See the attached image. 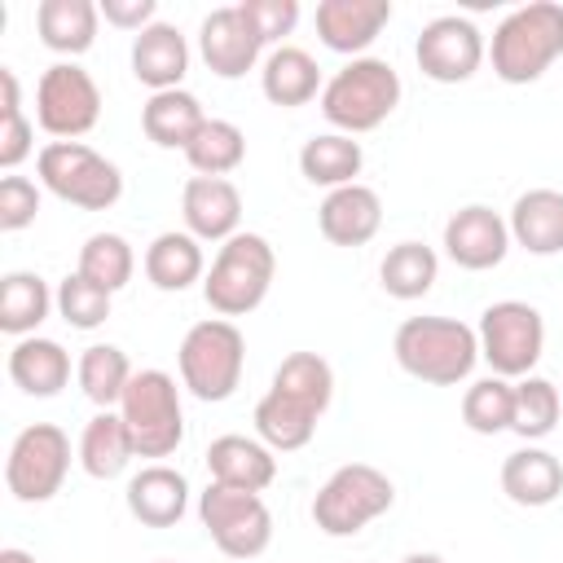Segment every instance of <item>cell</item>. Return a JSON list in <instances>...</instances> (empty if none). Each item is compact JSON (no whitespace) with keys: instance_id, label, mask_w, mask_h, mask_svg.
Instances as JSON below:
<instances>
[{"instance_id":"cell-36","label":"cell","mask_w":563,"mask_h":563,"mask_svg":"<svg viewBox=\"0 0 563 563\" xmlns=\"http://www.w3.org/2000/svg\"><path fill=\"white\" fill-rule=\"evenodd\" d=\"M185 158H189V167H194L198 176H229V172H238L242 158H246V136H242V128L229 123V119H207L202 132L189 141Z\"/></svg>"},{"instance_id":"cell-44","label":"cell","mask_w":563,"mask_h":563,"mask_svg":"<svg viewBox=\"0 0 563 563\" xmlns=\"http://www.w3.org/2000/svg\"><path fill=\"white\" fill-rule=\"evenodd\" d=\"M0 563H35V554H26V550H18V545H4V550H0Z\"/></svg>"},{"instance_id":"cell-15","label":"cell","mask_w":563,"mask_h":563,"mask_svg":"<svg viewBox=\"0 0 563 563\" xmlns=\"http://www.w3.org/2000/svg\"><path fill=\"white\" fill-rule=\"evenodd\" d=\"M510 251V224L484 207V202H471V207H457L449 220H444V255L466 268V273H488L506 260Z\"/></svg>"},{"instance_id":"cell-37","label":"cell","mask_w":563,"mask_h":563,"mask_svg":"<svg viewBox=\"0 0 563 563\" xmlns=\"http://www.w3.org/2000/svg\"><path fill=\"white\" fill-rule=\"evenodd\" d=\"M559 413H563V400H559V387L541 374H528L515 383V422L510 431L519 440H545L554 427H559Z\"/></svg>"},{"instance_id":"cell-5","label":"cell","mask_w":563,"mask_h":563,"mask_svg":"<svg viewBox=\"0 0 563 563\" xmlns=\"http://www.w3.org/2000/svg\"><path fill=\"white\" fill-rule=\"evenodd\" d=\"M273 273H277V255H273L268 238L264 233H233L229 242H220L216 264L202 277V299L224 321L246 317L268 299Z\"/></svg>"},{"instance_id":"cell-1","label":"cell","mask_w":563,"mask_h":563,"mask_svg":"<svg viewBox=\"0 0 563 563\" xmlns=\"http://www.w3.org/2000/svg\"><path fill=\"white\" fill-rule=\"evenodd\" d=\"M334 400V369L317 352H290L277 369L268 391L255 405V435L273 453H295L317 435L321 413Z\"/></svg>"},{"instance_id":"cell-14","label":"cell","mask_w":563,"mask_h":563,"mask_svg":"<svg viewBox=\"0 0 563 563\" xmlns=\"http://www.w3.org/2000/svg\"><path fill=\"white\" fill-rule=\"evenodd\" d=\"M413 62L435 84H466L484 62V35L471 18H431L413 44Z\"/></svg>"},{"instance_id":"cell-31","label":"cell","mask_w":563,"mask_h":563,"mask_svg":"<svg viewBox=\"0 0 563 563\" xmlns=\"http://www.w3.org/2000/svg\"><path fill=\"white\" fill-rule=\"evenodd\" d=\"M202 268H207L202 242L185 229H167L145 246V277H150V286H158L167 295L189 290L194 282H202Z\"/></svg>"},{"instance_id":"cell-7","label":"cell","mask_w":563,"mask_h":563,"mask_svg":"<svg viewBox=\"0 0 563 563\" xmlns=\"http://www.w3.org/2000/svg\"><path fill=\"white\" fill-rule=\"evenodd\" d=\"M176 365H180V383L189 387V396H198L207 405H220L242 383L246 339H242V330L233 321L207 317V321H198V325L185 330L180 352H176Z\"/></svg>"},{"instance_id":"cell-3","label":"cell","mask_w":563,"mask_h":563,"mask_svg":"<svg viewBox=\"0 0 563 563\" xmlns=\"http://www.w3.org/2000/svg\"><path fill=\"white\" fill-rule=\"evenodd\" d=\"M488 57L501 84H537L563 57V4L532 0L510 9L493 31Z\"/></svg>"},{"instance_id":"cell-23","label":"cell","mask_w":563,"mask_h":563,"mask_svg":"<svg viewBox=\"0 0 563 563\" xmlns=\"http://www.w3.org/2000/svg\"><path fill=\"white\" fill-rule=\"evenodd\" d=\"M501 493L515 506L541 510L563 493V462L550 449L523 444V449L506 453V462H501Z\"/></svg>"},{"instance_id":"cell-25","label":"cell","mask_w":563,"mask_h":563,"mask_svg":"<svg viewBox=\"0 0 563 563\" xmlns=\"http://www.w3.org/2000/svg\"><path fill=\"white\" fill-rule=\"evenodd\" d=\"M510 242L528 255H559L563 251V194L559 189H528L510 207Z\"/></svg>"},{"instance_id":"cell-12","label":"cell","mask_w":563,"mask_h":563,"mask_svg":"<svg viewBox=\"0 0 563 563\" xmlns=\"http://www.w3.org/2000/svg\"><path fill=\"white\" fill-rule=\"evenodd\" d=\"M66 471H70V435L57 422H31L9 444L4 484L26 506L57 497L66 484Z\"/></svg>"},{"instance_id":"cell-20","label":"cell","mask_w":563,"mask_h":563,"mask_svg":"<svg viewBox=\"0 0 563 563\" xmlns=\"http://www.w3.org/2000/svg\"><path fill=\"white\" fill-rule=\"evenodd\" d=\"M128 515L145 528H172L185 519L189 510V479L167 466V462H150L128 479Z\"/></svg>"},{"instance_id":"cell-16","label":"cell","mask_w":563,"mask_h":563,"mask_svg":"<svg viewBox=\"0 0 563 563\" xmlns=\"http://www.w3.org/2000/svg\"><path fill=\"white\" fill-rule=\"evenodd\" d=\"M198 53H202V62H207L211 75L242 79L246 70H255V62L264 53V40L246 22L242 4H224V9H211L202 18V26H198Z\"/></svg>"},{"instance_id":"cell-42","label":"cell","mask_w":563,"mask_h":563,"mask_svg":"<svg viewBox=\"0 0 563 563\" xmlns=\"http://www.w3.org/2000/svg\"><path fill=\"white\" fill-rule=\"evenodd\" d=\"M242 13H246V22L255 26V35H260L264 44H273V40H282V35L295 31V22H299V0H242Z\"/></svg>"},{"instance_id":"cell-32","label":"cell","mask_w":563,"mask_h":563,"mask_svg":"<svg viewBox=\"0 0 563 563\" xmlns=\"http://www.w3.org/2000/svg\"><path fill=\"white\" fill-rule=\"evenodd\" d=\"M57 303V295L48 290V282L40 273H4L0 282V330L13 339H26L40 330V321L48 317V308Z\"/></svg>"},{"instance_id":"cell-45","label":"cell","mask_w":563,"mask_h":563,"mask_svg":"<svg viewBox=\"0 0 563 563\" xmlns=\"http://www.w3.org/2000/svg\"><path fill=\"white\" fill-rule=\"evenodd\" d=\"M400 563H444L440 554H431V550H418V554H405Z\"/></svg>"},{"instance_id":"cell-35","label":"cell","mask_w":563,"mask_h":563,"mask_svg":"<svg viewBox=\"0 0 563 563\" xmlns=\"http://www.w3.org/2000/svg\"><path fill=\"white\" fill-rule=\"evenodd\" d=\"M462 422L475 431V435H501L510 431L515 422V383L510 378H475L466 391H462Z\"/></svg>"},{"instance_id":"cell-43","label":"cell","mask_w":563,"mask_h":563,"mask_svg":"<svg viewBox=\"0 0 563 563\" xmlns=\"http://www.w3.org/2000/svg\"><path fill=\"white\" fill-rule=\"evenodd\" d=\"M154 13H158V4L154 0H106L101 4V18L110 22V26H119V31H145V26H154Z\"/></svg>"},{"instance_id":"cell-34","label":"cell","mask_w":563,"mask_h":563,"mask_svg":"<svg viewBox=\"0 0 563 563\" xmlns=\"http://www.w3.org/2000/svg\"><path fill=\"white\" fill-rule=\"evenodd\" d=\"M435 277H440V255L431 251V246H422V242H396L387 255H383V264H378V282H383V290L391 295V299H422L431 286H435Z\"/></svg>"},{"instance_id":"cell-17","label":"cell","mask_w":563,"mask_h":563,"mask_svg":"<svg viewBox=\"0 0 563 563\" xmlns=\"http://www.w3.org/2000/svg\"><path fill=\"white\" fill-rule=\"evenodd\" d=\"M180 216L185 233H194L198 242H229L233 233H242V194L229 176H189L180 189Z\"/></svg>"},{"instance_id":"cell-2","label":"cell","mask_w":563,"mask_h":563,"mask_svg":"<svg viewBox=\"0 0 563 563\" xmlns=\"http://www.w3.org/2000/svg\"><path fill=\"white\" fill-rule=\"evenodd\" d=\"M396 365L431 387H457L479 361V334L453 317H409L391 339Z\"/></svg>"},{"instance_id":"cell-9","label":"cell","mask_w":563,"mask_h":563,"mask_svg":"<svg viewBox=\"0 0 563 563\" xmlns=\"http://www.w3.org/2000/svg\"><path fill=\"white\" fill-rule=\"evenodd\" d=\"M119 413L132 431L136 457H172L185 440V409H180V387L167 369H136Z\"/></svg>"},{"instance_id":"cell-30","label":"cell","mask_w":563,"mask_h":563,"mask_svg":"<svg viewBox=\"0 0 563 563\" xmlns=\"http://www.w3.org/2000/svg\"><path fill=\"white\" fill-rule=\"evenodd\" d=\"M365 167V150L356 136L347 132H321V136H308L303 150H299V172L308 185H321V189H343V185H356Z\"/></svg>"},{"instance_id":"cell-22","label":"cell","mask_w":563,"mask_h":563,"mask_svg":"<svg viewBox=\"0 0 563 563\" xmlns=\"http://www.w3.org/2000/svg\"><path fill=\"white\" fill-rule=\"evenodd\" d=\"M185 70H189V44L172 22H154L141 35H132L136 84H145L150 92H167V88H180Z\"/></svg>"},{"instance_id":"cell-26","label":"cell","mask_w":563,"mask_h":563,"mask_svg":"<svg viewBox=\"0 0 563 563\" xmlns=\"http://www.w3.org/2000/svg\"><path fill=\"white\" fill-rule=\"evenodd\" d=\"M207 114L202 101L185 88H167V92H150V101L141 106V128L158 150H189V141L202 132Z\"/></svg>"},{"instance_id":"cell-38","label":"cell","mask_w":563,"mask_h":563,"mask_svg":"<svg viewBox=\"0 0 563 563\" xmlns=\"http://www.w3.org/2000/svg\"><path fill=\"white\" fill-rule=\"evenodd\" d=\"M75 273H84L88 282H97L101 290H123L128 282H132V273H136V255H132V246H128V238L123 233H92L84 246H79V268Z\"/></svg>"},{"instance_id":"cell-4","label":"cell","mask_w":563,"mask_h":563,"mask_svg":"<svg viewBox=\"0 0 563 563\" xmlns=\"http://www.w3.org/2000/svg\"><path fill=\"white\" fill-rule=\"evenodd\" d=\"M400 75L383 57H352L343 70H334L321 88V114L334 123V132L361 136L374 132L391 110L400 106Z\"/></svg>"},{"instance_id":"cell-33","label":"cell","mask_w":563,"mask_h":563,"mask_svg":"<svg viewBox=\"0 0 563 563\" xmlns=\"http://www.w3.org/2000/svg\"><path fill=\"white\" fill-rule=\"evenodd\" d=\"M132 374H136V369H132L128 352L114 347V343H92V347H84L79 361H75V378H79L84 396H88L97 409H114V405L123 400Z\"/></svg>"},{"instance_id":"cell-40","label":"cell","mask_w":563,"mask_h":563,"mask_svg":"<svg viewBox=\"0 0 563 563\" xmlns=\"http://www.w3.org/2000/svg\"><path fill=\"white\" fill-rule=\"evenodd\" d=\"M110 303H114V295L101 290L97 282H88L84 273H66L62 286H57V312H62V321L70 330H97V325H106Z\"/></svg>"},{"instance_id":"cell-27","label":"cell","mask_w":563,"mask_h":563,"mask_svg":"<svg viewBox=\"0 0 563 563\" xmlns=\"http://www.w3.org/2000/svg\"><path fill=\"white\" fill-rule=\"evenodd\" d=\"M97 22H101V4H92V0H40V9H35L40 44L62 57L88 53L97 40Z\"/></svg>"},{"instance_id":"cell-8","label":"cell","mask_w":563,"mask_h":563,"mask_svg":"<svg viewBox=\"0 0 563 563\" xmlns=\"http://www.w3.org/2000/svg\"><path fill=\"white\" fill-rule=\"evenodd\" d=\"M396 501V484L369 466V462H347L339 466L312 497V523L325 537H356L365 523L387 515Z\"/></svg>"},{"instance_id":"cell-19","label":"cell","mask_w":563,"mask_h":563,"mask_svg":"<svg viewBox=\"0 0 563 563\" xmlns=\"http://www.w3.org/2000/svg\"><path fill=\"white\" fill-rule=\"evenodd\" d=\"M317 229L330 246H365L383 229V198L361 180L330 189L317 207Z\"/></svg>"},{"instance_id":"cell-18","label":"cell","mask_w":563,"mask_h":563,"mask_svg":"<svg viewBox=\"0 0 563 563\" xmlns=\"http://www.w3.org/2000/svg\"><path fill=\"white\" fill-rule=\"evenodd\" d=\"M391 22V0H321L317 4V35L330 53L365 57L378 31Z\"/></svg>"},{"instance_id":"cell-39","label":"cell","mask_w":563,"mask_h":563,"mask_svg":"<svg viewBox=\"0 0 563 563\" xmlns=\"http://www.w3.org/2000/svg\"><path fill=\"white\" fill-rule=\"evenodd\" d=\"M35 123L22 114V88L9 66H0V167L13 172L35 145Z\"/></svg>"},{"instance_id":"cell-6","label":"cell","mask_w":563,"mask_h":563,"mask_svg":"<svg viewBox=\"0 0 563 563\" xmlns=\"http://www.w3.org/2000/svg\"><path fill=\"white\" fill-rule=\"evenodd\" d=\"M35 172L53 198H62L79 211H110L123 198L119 163H110L106 154H97L84 141H48L35 154Z\"/></svg>"},{"instance_id":"cell-41","label":"cell","mask_w":563,"mask_h":563,"mask_svg":"<svg viewBox=\"0 0 563 563\" xmlns=\"http://www.w3.org/2000/svg\"><path fill=\"white\" fill-rule=\"evenodd\" d=\"M35 216H40V185L9 172L0 180V229L4 233H18V229L35 224Z\"/></svg>"},{"instance_id":"cell-28","label":"cell","mask_w":563,"mask_h":563,"mask_svg":"<svg viewBox=\"0 0 563 563\" xmlns=\"http://www.w3.org/2000/svg\"><path fill=\"white\" fill-rule=\"evenodd\" d=\"M260 88L273 106L282 110H295V106H308L312 97H321V66L312 62V53L295 48V44H282L264 57V70H260Z\"/></svg>"},{"instance_id":"cell-21","label":"cell","mask_w":563,"mask_h":563,"mask_svg":"<svg viewBox=\"0 0 563 563\" xmlns=\"http://www.w3.org/2000/svg\"><path fill=\"white\" fill-rule=\"evenodd\" d=\"M207 471H211L216 484L264 493L277 479V457H273V449L264 440H251V435H216L207 444Z\"/></svg>"},{"instance_id":"cell-13","label":"cell","mask_w":563,"mask_h":563,"mask_svg":"<svg viewBox=\"0 0 563 563\" xmlns=\"http://www.w3.org/2000/svg\"><path fill=\"white\" fill-rule=\"evenodd\" d=\"M101 119V88L75 62H53L35 84V123L57 141H79Z\"/></svg>"},{"instance_id":"cell-29","label":"cell","mask_w":563,"mask_h":563,"mask_svg":"<svg viewBox=\"0 0 563 563\" xmlns=\"http://www.w3.org/2000/svg\"><path fill=\"white\" fill-rule=\"evenodd\" d=\"M136 457V444H132V431L123 422L119 409H97L79 435V466L84 475L92 479H114L128 471V462Z\"/></svg>"},{"instance_id":"cell-24","label":"cell","mask_w":563,"mask_h":563,"mask_svg":"<svg viewBox=\"0 0 563 563\" xmlns=\"http://www.w3.org/2000/svg\"><path fill=\"white\" fill-rule=\"evenodd\" d=\"M9 378L13 387H22L26 396H57L66 383H70V352L57 343V339H44V334H26L9 347Z\"/></svg>"},{"instance_id":"cell-11","label":"cell","mask_w":563,"mask_h":563,"mask_svg":"<svg viewBox=\"0 0 563 563\" xmlns=\"http://www.w3.org/2000/svg\"><path fill=\"white\" fill-rule=\"evenodd\" d=\"M479 356L497 378H528L545 352V321L523 299H497L479 312Z\"/></svg>"},{"instance_id":"cell-10","label":"cell","mask_w":563,"mask_h":563,"mask_svg":"<svg viewBox=\"0 0 563 563\" xmlns=\"http://www.w3.org/2000/svg\"><path fill=\"white\" fill-rule=\"evenodd\" d=\"M198 519L207 528V537L216 541L220 554L229 559H260L273 541V510L264 506L260 493L246 488H229V484H207L198 493Z\"/></svg>"}]
</instances>
